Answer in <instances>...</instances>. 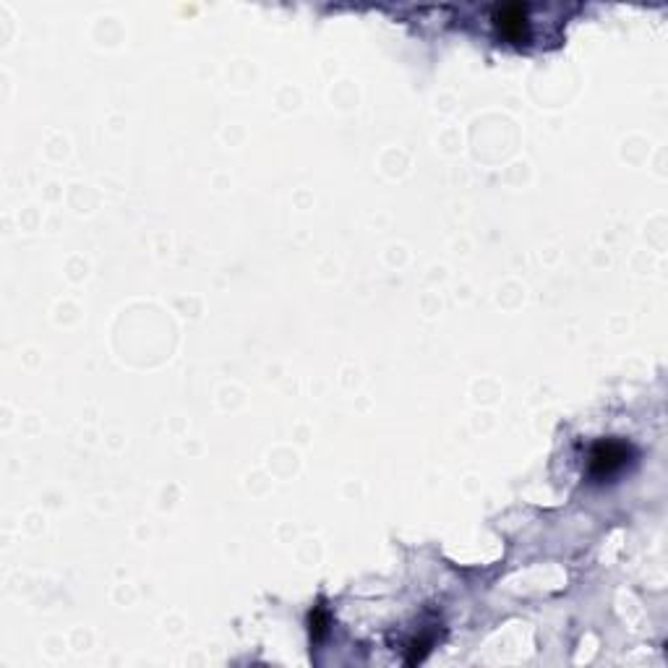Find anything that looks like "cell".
I'll use <instances>...</instances> for the list:
<instances>
[{
  "mask_svg": "<svg viewBox=\"0 0 668 668\" xmlns=\"http://www.w3.org/2000/svg\"><path fill=\"white\" fill-rule=\"evenodd\" d=\"M629 460V446L622 442H601V444L593 446L590 452V473L595 478H608L613 475L616 470L627 465Z\"/></svg>",
  "mask_w": 668,
  "mask_h": 668,
  "instance_id": "6da1fadb",
  "label": "cell"
},
{
  "mask_svg": "<svg viewBox=\"0 0 668 668\" xmlns=\"http://www.w3.org/2000/svg\"><path fill=\"white\" fill-rule=\"evenodd\" d=\"M496 26L506 40H525L527 35V14L520 5H504L496 11Z\"/></svg>",
  "mask_w": 668,
  "mask_h": 668,
  "instance_id": "7a4b0ae2",
  "label": "cell"
}]
</instances>
